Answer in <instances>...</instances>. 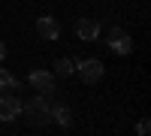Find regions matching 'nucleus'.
<instances>
[{
  "label": "nucleus",
  "mask_w": 151,
  "mask_h": 136,
  "mask_svg": "<svg viewBox=\"0 0 151 136\" xmlns=\"http://www.w3.org/2000/svg\"><path fill=\"white\" fill-rule=\"evenodd\" d=\"M73 73H76V60H70V58H58V60H55V76L70 79Z\"/></svg>",
  "instance_id": "obj_9"
},
{
  "label": "nucleus",
  "mask_w": 151,
  "mask_h": 136,
  "mask_svg": "<svg viewBox=\"0 0 151 136\" xmlns=\"http://www.w3.org/2000/svg\"><path fill=\"white\" fill-rule=\"evenodd\" d=\"M36 33L42 36V40H48V42H55L58 36H60V24L52 18V15H40L36 18Z\"/></svg>",
  "instance_id": "obj_6"
},
{
  "label": "nucleus",
  "mask_w": 151,
  "mask_h": 136,
  "mask_svg": "<svg viewBox=\"0 0 151 136\" xmlns=\"http://www.w3.org/2000/svg\"><path fill=\"white\" fill-rule=\"evenodd\" d=\"M27 85H30L33 91H40V94H45V97H52L55 88H58V76H55V73H48V70H30Z\"/></svg>",
  "instance_id": "obj_2"
},
{
  "label": "nucleus",
  "mask_w": 151,
  "mask_h": 136,
  "mask_svg": "<svg viewBox=\"0 0 151 136\" xmlns=\"http://www.w3.org/2000/svg\"><path fill=\"white\" fill-rule=\"evenodd\" d=\"M0 91H21V85H18V79L12 76L9 70H3V67H0Z\"/></svg>",
  "instance_id": "obj_10"
},
{
  "label": "nucleus",
  "mask_w": 151,
  "mask_h": 136,
  "mask_svg": "<svg viewBox=\"0 0 151 136\" xmlns=\"http://www.w3.org/2000/svg\"><path fill=\"white\" fill-rule=\"evenodd\" d=\"M21 112L27 115L30 121V127H45V124H52V103H48V97L40 94V97H30L27 103H21Z\"/></svg>",
  "instance_id": "obj_1"
},
{
  "label": "nucleus",
  "mask_w": 151,
  "mask_h": 136,
  "mask_svg": "<svg viewBox=\"0 0 151 136\" xmlns=\"http://www.w3.org/2000/svg\"><path fill=\"white\" fill-rule=\"evenodd\" d=\"M21 115V100L15 94H3L0 97V121H15Z\"/></svg>",
  "instance_id": "obj_5"
},
{
  "label": "nucleus",
  "mask_w": 151,
  "mask_h": 136,
  "mask_svg": "<svg viewBox=\"0 0 151 136\" xmlns=\"http://www.w3.org/2000/svg\"><path fill=\"white\" fill-rule=\"evenodd\" d=\"M6 58V45H3V40H0V60Z\"/></svg>",
  "instance_id": "obj_12"
},
{
  "label": "nucleus",
  "mask_w": 151,
  "mask_h": 136,
  "mask_svg": "<svg viewBox=\"0 0 151 136\" xmlns=\"http://www.w3.org/2000/svg\"><path fill=\"white\" fill-rule=\"evenodd\" d=\"M52 121L55 124H60V127H70L73 124V112H70V106H52Z\"/></svg>",
  "instance_id": "obj_8"
},
{
  "label": "nucleus",
  "mask_w": 151,
  "mask_h": 136,
  "mask_svg": "<svg viewBox=\"0 0 151 136\" xmlns=\"http://www.w3.org/2000/svg\"><path fill=\"white\" fill-rule=\"evenodd\" d=\"M103 60H97V58H88V60H76V73H79V79L85 85H97L100 79H103Z\"/></svg>",
  "instance_id": "obj_3"
},
{
  "label": "nucleus",
  "mask_w": 151,
  "mask_h": 136,
  "mask_svg": "<svg viewBox=\"0 0 151 136\" xmlns=\"http://www.w3.org/2000/svg\"><path fill=\"white\" fill-rule=\"evenodd\" d=\"M136 133H139V136H148V118H142L139 124H136Z\"/></svg>",
  "instance_id": "obj_11"
},
{
  "label": "nucleus",
  "mask_w": 151,
  "mask_h": 136,
  "mask_svg": "<svg viewBox=\"0 0 151 136\" xmlns=\"http://www.w3.org/2000/svg\"><path fill=\"white\" fill-rule=\"evenodd\" d=\"M76 36L85 40V42H94L100 36V21L97 18H79L76 21Z\"/></svg>",
  "instance_id": "obj_7"
},
{
  "label": "nucleus",
  "mask_w": 151,
  "mask_h": 136,
  "mask_svg": "<svg viewBox=\"0 0 151 136\" xmlns=\"http://www.w3.org/2000/svg\"><path fill=\"white\" fill-rule=\"evenodd\" d=\"M109 48L115 55H121V58H127L130 52H133V40H130V33L124 30V27H109Z\"/></svg>",
  "instance_id": "obj_4"
}]
</instances>
